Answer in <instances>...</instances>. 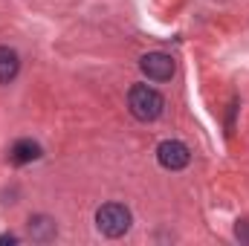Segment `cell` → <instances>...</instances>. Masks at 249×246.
I'll return each mask as SVG.
<instances>
[{"mask_svg": "<svg viewBox=\"0 0 249 246\" xmlns=\"http://www.w3.org/2000/svg\"><path fill=\"white\" fill-rule=\"evenodd\" d=\"M127 107H130V113H133L139 122H154V119L162 113L165 102H162V96H160L154 87L136 84V87H130V93H127Z\"/></svg>", "mask_w": 249, "mask_h": 246, "instance_id": "obj_1", "label": "cell"}, {"mask_svg": "<svg viewBox=\"0 0 249 246\" xmlns=\"http://www.w3.org/2000/svg\"><path fill=\"white\" fill-rule=\"evenodd\" d=\"M96 226L99 232H105L107 238H122L130 229V211L119 203H107L96 211Z\"/></svg>", "mask_w": 249, "mask_h": 246, "instance_id": "obj_2", "label": "cell"}, {"mask_svg": "<svg viewBox=\"0 0 249 246\" xmlns=\"http://www.w3.org/2000/svg\"><path fill=\"white\" fill-rule=\"evenodd\" d=\"M157 159L162 168L168 171H180L188 165V148L180 142V139H165L160 148H157Z\"/></svg>", "mask_w": 249, "mask_h": 246, "instance_id": "obj_3", "label": "cell"}, {"mask_svg": "<svg viewBox=\"0 0 249 246\" xmlns=\"http://www.w3.org/2000/svg\"><path fill=\"white\" fill-rule=\"evenodd\" d=\"M139 67H142V72L151 81H168L174 75V58L165 55V53H148V55H142Z\"/></svg>", "mask_w": 249, "mask_h": 246, "instance_id": "obj_4", "label": "cell"}, {"mask_svg": "<svg viewBox=\"0 0 249 246\" xmlns=\"http://www.w3.org/2000/svg\"><path fill=\"white\" fill-rule=\"evenodd\" d=\"M41 157V145L32 142V139H18L12 148H9V159L15 165H26V162H35Z\"/></svg>", "mask_w": 249, "mask_h": 246, "instance_id": "obj_5", "label": "cell"}, {"mask_svg": "<svg viewBox=\"0 0 249 246\" xmlns=\"http://www.w3.org/2000/svg\"><path fill=\"white\" fill-rule=\"evenodd\" d=\"M20 70V61H18V53L9 50V47H0V84H9Z\"/></svg>", "mask_w": 249, "mask_h": 246, "instance_id": "obj_6", "label": "cell"}, {"mask_svg": "<svg viewBox=\"0 0 249 246\" xmlns=\"http://www.w3.org/2000/svg\"><path fill=\"white\" fill-rule=\"evenodd\" d=\"M29 235H32V241H50V238H55V220L44 217V214L32 217L29 220Z\"/></svg>", "mask_w": 249, "mask_h": 246, "instance_id": "obj_7", "label": "cell"}, {"mask_svg": "<svg viewBox=\"0 0 249 246\" xmlns=\"http://www.w3.org/2000/svg\"><path fill=\"white\" fill-rule=\"evenodd\" d=\"M235 238H238L241 244H249V220H241V223L235 226Z\"/></svg>", "mask_w": 249, "mask_h": 246, "instance_id": "obj_8", "label": "cell"}, {"mask_svg": "<svg viewBox=\"0 0 249 246\" xmlns=\"http://www.w3.org/2000/svg\"><path fill=\"white\" fill-rule=\"evenodd\" d=\"M15 241H18L15 235H0V246H3V244H15Z\"/></svg>", "mask_w": 249, "mask_h": 246, "instance_id": "obj_9", "label": "cell"}]
</instances>
